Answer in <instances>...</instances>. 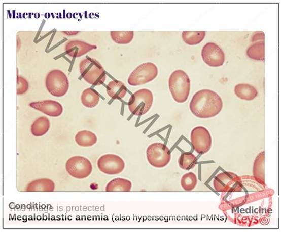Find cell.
Instances as JSON below:
<instances>
[{"label":"cell","instance_id":"44dd1931","mask_svg":"<svg viewBox=\"0 0 282 232\" xmlns=\"http://www.w3.org/2000/svg\"><path fill=\"white\" fill-rule=\"evenodd\" d=\"M253 176L261 183L265 182V155L264 152L259 153L253 164Z\"/></svg>","mask_w":282,"mask_h":232},{"label":"cell","instance_id":"7a4b0ae2","mask_svg":"<svg viewBox=\"0 0 282 232\" xmlns=\"http://www.w3.org/2000/svg\"><path fill=\"white\" fill-rule=\"evenodd\" d=\"M168 87L173 100L178 103H184L187 101L190 93V77L183 70L174 71L168 79Z\"/></svg>","mask_w":282,"mask_h":232},{"label":"cell","instance_id":"2e32d148","mask_svg":"<svg viewBox=\"0 0 282 232\" xmlns=\"http://www.w3.org/2000/svg\"><path fill=\"white\" fill-rule=\"evenodd\" d=\"M107 94L113 100H121L125 97L127 88L122 81L112 80L106 87Z\"/></svg>","mask_w":282,"mask_h":232},{"label":"cell","instance_id":"4316f807","mask_svg":"<svg viewBox=\"0 0 282 232\" xmlns=\"http://www.w3.org/2000/svg\"><path fill=\"white\" fill-rule=\"evenodd\" d=\"M112 39L120 45H125L132 42L134 37L133 32H111Z\"/></svg>","mask_w":282,"mask_h":232},{"label":"cell","instance_id":"ba28073f","mask_svg":"<svg viewBox=\"0 0 282 232\" xmlns=\"http://www.w3.org/2000/svg\"><path fill=\"white\" fill-rule=\"evenodd\" d=\"M66 169L68 173L74 178L83 179L90 176L93 167L88 159L77 156L67 160Z\"/></svg>","mask_w":282,"mask_h":232},{"label":"cell","instance_id":"8fae6325","mask_svg":"<svg viewBox=\"0 0 282 232\" xmlns=\"http://www.w3.org/2000/svg\"><path fill=\"white\" fill-rule=\"evenodd\" d=\"M201 56L205 64L212 67L222 66L225 63V53L215 43H206L202 48Z\"/></svg>","mask_w":282,"mask_h":232},{"label":"cell","instance_id":"f546056e","mask_svg":"<svg viewBox=\"0 0 282 232\" xmlns=\"http://www.w3.org/2000/svg\"><path fill=\"white\" fill-rule=\"evenodd\" d=\"M79 32H63V33H64L65 35H66L67 36H74L75 35H77V34H78Z\"/></svg>","mask_w":282,"mask_h":232},{"label":"cell","instance_id":"5bb4252c","mask_svg":"<svg viewBox=\"0 0 282 232\" xmlns=\"http://www.w3.org/2000/svg\"><path fill=\"white\" fill-rule=\"evenodd\" d=\"M97 47L80 40L68 41L64 47L65 53L72 58H79L84 56L92 50H96Z\"/></svg>","mask_w":282,"mask_h":232},{"label":"cell","instance_id":"8992f818","mask_svg":"<svg viewBox=\"0 0 282 232\" xmlns=\"http://www.w3.org/2000/svg\"><path fill=\"white\" fill-rule=\"evenodd\" d=\"M46 86L48 91L54 97H62L67 93L69 81L63 71L53 70L47 75Z\"/></svg>","mask_w":282,"mask_h":232},{"label":"cell","instance_id":"83f0119b","mask_svg":"<svg viewBox=\"0 0 282 232\" xmlns=\"http://www.w3.org/2000/svg\"><path fill=\"white\" fill-rule=\"evenodd\" d=\"M17 83V95H23L28 90L29 83L25 78L18 75Z\"/></svg>","mask_w":282,"mask_h":232},{"label":"cell","instance_id":"f1b7e54d","mask_svg":"<svg viewBox=\"0 0 282 232\" xmlns=\"http://www.w3.org/2000/svg\"><path fill=\"white\" fill-rule=\"evenodd\" d=\"M264 40V33L263 32H256L254 33L252 37V42H259V41Z\"/></svg>","mask_w":282,"mask_h":232},{"label":"cell","instance_id":"9a60e30c","mask_svg":"<svg viewBox=\"0 0 282 232\" xmlns=\"http://www.w3.org/2000/svg\"><path fill=\"white\" fill-rule=\"evenodd\" d=\"M55 183L50 179L42 178L33 180L26 188L27 192H53Z\"/></svg>","mask_w":282,"mask_h":232},{"label":"cell","instance_id":"6da1fadb","mask_svg":"<svg viewBox=\"0 0 282 232\" xmlns=\"http://www.w3.org/2000/svg\"><path fill=\"white\" fill-rule=\"evenodd\" d=\"M223 107V101L215 91L203 89L195 93L190 104V109L195 117L207 119L220 114Z\"/></svg>","mask_w":282,"mask_h":232},{"label":"cell","instance_id":"7402d4cb","mask_svg":"<svg viewBox=\"0 0 282 232\" xmlns=\"http://www.w3.org/2000/svg\"><path fill=\"white\" fill-rule=\"evenodd\" d=\"M99 100L100 97L97 91L91 88L84 90L81 95L82 105L88 108L95 107L98 104Z\"/></svg>","mask_w":282,"mask_h":232},{"label":"cell","instance_id":"3957f363","mask_svg":"<svg viewBox=\"0 0 282 232\" xmlns=\"http://www.w3.org/2000/svg\"><path fill=\"white\" fill-rule=\"evenodd\" d=\"M79 67L82 78L88 83L98 86L104 83L106 80L105 71L97 60L86 58L81 61Z\"/></svg>","mask_w":282,"mask_h":232},{"label":"cell","instance_id":"484cf974","mask_svg":"<svg viewBox=\"0 0 282 232\" xmlns=\"http://www.w3.org/2000/svg\"><path fill=\"white\" fill-rule=\"evenodd\" d=\"M198 178L194 172H189L184 174L181 180V185L185 191L193 190L197 187Z\"/></svg>","mask_w":282,"mask_h":232},{"label":"cell","instance_id":"ac0fdd59","mask_svg":"<svg viewBox=\"0 0 282 232\" xmlns=\"http://www.w3.org/2000/svg\"><path fill=\"white\" fill-rule=\"evenodd\" d=\"M132 187V182L129 180L119 177L109 182L105 187V191L107 192H129Z\"/></svg>","mask_w":282,"mask_h":232},{"label":"cell","instance_id":"d6986e66","mask_svg":"<svg viewBox=\"0 0 282 232\" xmlns=\"http://www.w3.org/2000/svg\"><path fill=\"white\" fill-rule=\"evenodd\" d=\"M50 128V122L46 117L37 118L31 125V132L35 136H41L46 134Z\"/></svg>","mask_w":282,"mask_h":232},{"label":"cell","instance_id":"52a82bcc","mask_svg":"<svg viewBox=\"0 0 282 232\" xmlns=\"http://www.w3.org/2000/svg\"><path fill=\"white\" fill-rule=\"evenodd\" d=\"M158 73L159 70L156 64L150 62L141 64L130 74L128 84L137 86L150 83L157 77Z\"/></svg>","mask_w":282,"mask_h":232},{"label":"cell","instance_id":"603a6c76","mask_svg":"<svg viewBox=\"0 0 282 232\" xmlns=\"http://www.w3.org/2000/svg\"><path fill=\"white\" fill-rule=\"evenodd\" d=\"M264 41H259L253 44L248 48L246 54L248 57L257 61H264Z\"/></svg>","mask_w":282,"mask_h":232},{"label":"cell","instance_id":"7c38bea8","mask_svg":"<svg viewBox=\"0 0 282 232\" xmlns=\"http://www.w3.org/2000/svg\"><path fill=\"white\" fill-rule=\"evenodd\" d=\"M239 180V177L234 173L226 172L220 173L213 179V187L218 192H229L232 191Z\"/></svg>","mask_w":282,"mask_h":232},{"label":"cell","instance_id":"9c48e42d","mask_svg":"<svg viewBox=\"0 0 282 232\" xmlns=\"http://www.w3.org/2000/svg\"><path fill=\"white\" fill-rule=\"evenodd\" d=\"M191 142L198 154L208 153L212 146V137L208 129L202 126L194 128L191 133Z\"/></svg>","mask_w":282,"mask_h":232},{"label":"cell","instance_id":"277c9868","mask_svg":"<svg viewBox=\"0 0 282 232\" xmlns=\"http://www.w3.org/2000/svg\"><path fill=\"white\" fill-rule=\"evenodd\" d=\"M153 101L152 91L143 88L135 91L129 99L128 104L129 110L133 115L140 117L150 110Z\"/></svg>","mask_w":282,"mask_h":232},{"label":"cell","instance_id":"ffe728a7","mask_svg":"<svg viewBox=\"0 0 282 232\" xmlns=\"http://www.w3.org/2000/svg\"><path fill=\"white\" fill-rule=\"evenodd\" d=\"M75 142L81 147H91L97 143L98 138L94 132L84 130L78 132L75 135Z\"/></svg>","mask_w":282,"mask_h":232},{"label":"cell","instance_id":"e0dca14e","mask_svg":"<svg viewBox=\"0 0 282 232\" xmlns=\"http://www.w3.org/2000/svg\"><path fill=\"white\" fill-rule=\"evenodd\" d=\"M234 91L237 97L247 101L254 100L258 95L256 88L249 84L241 83L236 85Z\"/></svg>","mask_w":282,"mask_h":232},{"label":"cell","instance_id":"cb8c5ba5","mask_svg":"<svg viewBox=\"0 0 282 232\" xmlns=\"http://www.w3.org/2000/svg\"><path fill=\"white\" fill-rule=\"evenodd\" d=\"M198 159L191 153L185 152L182 153L178 159V164L182 169L190 170L195 168L197 165Z\"/></svg>","mask_w":282,"mask_h":232},{"label":"cell","instance_id":"d4e9b609","mask_svg":"<svg viewBox=\"0 0 282 232\" xmlns=\"http://www.w3.org/2000/svg\"><path fill=\"white\" fill-rule=\"evenodd\" d=\"M206 32H184L182 33V39L189 45H196L202 42L204 39Z\"/></svg>","mask_w":282,"mask_h":232},{"label":"cell","instance_id":"5b68a950","mask_svg":"<svg viewBox=\"0 0 282 232\" xmlns=\"http://www.w3.org/2000/svg\"><path fill=\"white\" fill-rule=\"evenodd\" d=\"M146 156L150 165L156 168L167 166L171 158L170 149L161 143H154L148 147Z\"/></svg>","mask_w":282,"mask_h":232},{"label":"cell","instance_id":"30bf717a","mask_svg":"<svg viewBox=\"0 0 282 232\" xmlns=\"http://www.w3.org/2000/svg\"><path fill=\"white\" fill-rule=\"evenodd\" d=\"M97 166L103 173L109 175H115L121 173L125 168L123 159L116 155L108 154L99 158Z\"/></svg>","mask_w":282,"mask_h":232},{"label":"cell","instance_id":"4fadbf2b","mask_svg":"<svg viewBox=\"0 0 282 232\" xmlns=\"http://www.w3.org/2000/svg\"><path fill=\"white\" fill-rule=\"evenodd\" d=\"M30 107L51 117H58L63 113V108L59 102L53 100H43L31 102Z\"/></svg>","mask_w":282,"mask_h":232}]
</instances>
